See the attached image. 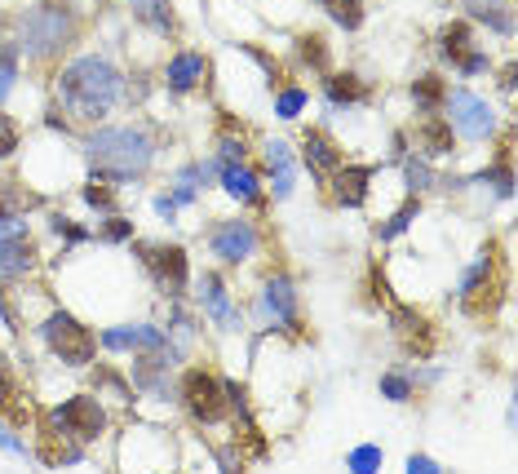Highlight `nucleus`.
<instances>
[{"instance_id":"f257e3e1","label":"nucleus","mask_w":518,"mask_h":474,"mask_svg":"<svg viewBox=\"0 0 518 474\" xmlns=\"http://www.w3.org/2000/svg\"><path fill=\"white\" fill-rule=\"evenodd\" d=\"M58 98L76 120H98L116 107L120 98V71L107 58H76L62 67L58 76Z\"/></svg>"},{"instance_id":"f03ea898","label":"nucleus","mask_w":518,"mask_h":474,"mask_svg":"<svg viewBox=\"0 0 518 474\" xmlns=\"http://www.w3.org/2000/svg\"><path fill=\"white\" fill-rule=\"evenodd\" d=\"M85 156L98 173L124 182V178H142V173L151 169L155 147L142 129H102L85 142Z\"/></svg>"},{"instance_id":"7ed1b4c3","label":"nucleus","mask_w":518,"mask_h":474,"mask_svg":"<svg viewBox=\"0 0 518 474\" xmlns=\"http://www.w3.org/2000/svg\"><path fill=\"white\" fill-rule=\"evenodd\" d=\"M40 337H45V346L54 350L62 364H71V368L89 364L93 350H98V342H93V333H89L85 324H80L76 315H67V311L49 315V319H45V328H40Z\"/></svg>"},{"instance_id":"20e7f679","label":"nucleus","mask_w":518,"mask_h":474,"mask_svg":"<svg viewBox=\"0 0 518 474\" xmlns=\"http://www.w3.org/2000/svg\"><path fill=\"white\" fill-rule=\"evenodd\" d=\"M67 36H71V14L62 5H40L23 18V49L36 58L58 54L67 45Z\"/></svg>"},{"instance_id":"39448f33","label":"nucleus","mask_w":518,"mask_h":474,"mask_svg":"<svg viewBox=\"0 0 518 474\" xmlns=\"http://www.w3.org/2000/svg\"><path fill=\"white\" fill-rule=\"evenodd\" d=\"M182 399H186V408H191V417L204 421V426L226 417V386L213 373H204V368H191V373L182 377Z\"/></svg>"},{"instance_id":"423d86ee","label":"nucleus","mask_w":518,"mask_h":474,"mask_svg":"<svg viewBox=\"0 0 518 474\" xmlns=\"http://www.w3.org/2000/svg\"><path fill=\"white\" fill-rule=\"evenodd\" d=\"M142 262L151 266V275H155V284H160V293L182 297L186 280H191L186 249H178V244H142Z\"/></svg>"},{"instance_id":"0eeeda50","label":"nucleus","mask_w":518,"mask_h":474,"mask_svg":"<svg viewBox=\"0 0 518 474\" xmlns=\"http://www.w3.org/2000/svg\"><path fill=\"white\" fill-rule=\"evenodd\" d=\"M448 125L457 129L461 138L483 142V138H492L496 116H492V107H488V102H483L479 94H470V89H457V94H452V120H448Z\"/></svg>"},{"instance_id":"6e6552de","label":"nucleus","mask_w":518,"mask_h":474,"mask_svg":"<svg viewBox=\"0 0 518 474\" xmlns=\"http://www.w3.org/2000/svg\"><path fill=\"white\" fill-rule=\"evenodd\" d=\"M54 421L76 439H98L102 430H107V412H102V404L98 399H89V395L67 399V404L54 412Z\"/></svg>"},{"instance_id":"1a4fd4ad","label":"nucleus","mask_w":518,"mask_h":474,"mask_svg":"<svg viewBox=\"0 0 518 474\" xmlns=\"http://www.w3.org/2000/svg\"><path fill=\"white\" fill-rule=\"evenodd\" d=\"M257 249V231H253V222H244V218H231V222H222L213 231V253L222 257L226 266H240L248 262Z\"/></svg>"},{"instance_id":"9d476101","label":"nucleus","mask_w":518,"mask_h":474,"mask_svg":"<svg viewBox=\"0 0 518 474\" xmlns=\"http://www.w3.org/2000/svg\"><path fill=\"white\" fill-rule=\"evenodd\" d=\"M262 319L275 328H293L297 324V293L293 284L284 280V275H275V280H266L262 288Z\"/></svg>"},{"instance_id":"9b49d317","label":"nucleus","mask_w":518,"mask_h":474,"mask_svg":"<svg viewBox=\"0 0 518 474\" xmlns=\"http://www.w3.org/2000/svg\"><path fill=\"white\" fill-rule=\"evenodd\" d=\"M368 182H372L368 164H346V169L333 173V200L346 204V209H359L368 200Z\"/></svg>"},{"instance_id":"f8f14e48","label":"nucleus","mask_w":518,"mask_h":474,"mask_svg":"<svg viewBox=\"0 0 518 474\" xmlns=\"http://www.w3.org/2000/svg\"><path fill=\"white\" fill-rule=\"evenodd\" d=\"M102 346L107 350H160L164 333L151 324H124V328H107V333H102Z\"/></svg>"},{"instance_id":"ddd939ff","label":"nucleus","mask_w":518,"mask_h":474,"mask_svg":"<svg viewBox=\"0 0 518 474\" xmlns=\"http://www.w3.org/2000/svg\"><path fill=\"white\" fill-rule=\"evenodd\" d=\"M302 156H306V169L310 173H337L341 169V147L328 138L324 129H310L302 138Z\"/></svg>"},{"instance_id":"4468645a","label":"nucleus","mask_w":518,"mask_h":474,"mask_svg":"<svg viewBox=\"0 0 518 474\" xmlns=\"http://www.w3.org/2000/svg\"><path fill=\"white\" fill-rule=\"evenodd\" d=\"M395 328H399V342H403L408 355H430V346H434L430 319H421V315H412L408 306H399V311H395Z\"/></svg>"},{"instance_id":"2eb2a0df","label":"nucleus","mask_w":518,"mask_h":474,"mask_svg":"<svg viewBox=\"0 0 518 474\" xmlns=\"http://www.w3.org/2000/svg\"><path fill=\"white\" fill-rule=\"evenodd\" d=\"M266 169H271V182H275V195L284 200L297 182V164H293V151L288 142H266Z\"/></svg>"},{"instance_id":"dca6fc26","label":"nucleus","mask_w":518,"mask_h":474,"mask_svg":"<svg viewBox=\"0 0 518 474\" xmlns=\"http://www.w3.org/2000/svg\"><path fill=\"white\" fill-rule=\"evenodd\" d=\"M31 266H36V244L27 235H14L9 244H0V271H5V280H18Z\"/></svg>"},{"instance_id":"f3484780","label":"nucleus","mask_w":518,"mask_h":474,"mask_svg":"<svg viewBox=\"0 0 518 474\" xmlns=\"http://www.w3.org/2000/svg\"><path fill=\"white\" fill-rule=\"evenodd\" d=\"M204 76H209V63H204L200 54H178L169 63V89L173 94H191Z\"/></svg>"},{"instance_id":"a211bd4d","label":"nucleus","mask_w":518,"mask_h":474,"mask_svg":"<svg viewBox=\"0 0 518 474\" xmlns=\"http://www.w3.org/2000/svg\"><path fill=\"white\" fill-rule=\"evenodd\" d=\"M200 302H204V311H209L222 328H235V311H231V297H226V284L217 280L213 271L200 280Z\"/></svg>"},{"instance_id":"6ab92c4d","label":"nucleus","mask_w":518,"mask_h":474,"mask_svg":"<svg viewBox=\"0 0 518 474\" xmlns=\"http://www.w3.org/2000/svg\"><path fill=\"white\" fill-rule=\"evenodd\" d=\"M222 187L231 200H244V204H253L257 195H262V187H257V173L253 169H244L240 160L235 164H222Z\"/></svg>"},{"instance_id":"aec40b11","label":"nucleus","mask_w":518,"mask_h":474,"mask_svg":"<svg viewBox=\"0 0 518 474\" xmlns=\"http://www.w3.org/2000/svg\"><path fill=\"white\" fill-rule=\"evenodd\" d=\"M417 142H421L426 156H448L452 151V125L443 116H426L421 120V129H417Z\"/></svg>"},{"instance_id":"412c9836","label":"nucleus","mask_w":518,"mask_h":474,"mask_svg":"<svg viewBox=\"0 0 518 474\" xmlns=\"http://www.w3.org/2000/svg\"><path fill=\"white\" fill-rule=\"evenodd\" d=\"M474 49V32H470V23H452V27H443V36H439V54L443 58H452V63H461L465 54Z\"/></svg>"},{"instance_id":"4be33fe9","label":"nucleus","mask_w":518,"mask_h":474,"mask_svg":"<svg viewBox=\"0 0 518 474\" xmlns=\"http://www.w3.org/2000/svg\"><path fill=\"white\" fill-rule=\"evenodd\" d=\"M492 266H496V249L488 244V249H483L479 257H474V266H470V271L461 275V297H470L474 288H483V284H488V280H492Z\"/></svg>"},{"instance_id":"5701e85b","label":"nucleus","mask_w":518,"mask_h":474,"mask_svg":"<svg viewBox=\"0 0 518 474\" xmlns=\"http://www.w3.org/2000/svg\"><path fill=\"white\" fill-rule=\"evenodd\" d=\"M324 89H328V98H333L337 107H350V102L364 98V85H359V76H350V71H341V76H328Z\"/></svg>"},{"instance_id":"b1692460","label":"nucleus","mask_w":518,"mask_h":474,"mask_svg":"<svg viewBox=\"0 0 518 474\" xmlns=\"http://www.w3.org/2000/svg\"><path fill=\"white\" fill-rule=\"evenodd\" d=\"M319 5L333 14V23H341L346 32H355L364 23V0H319Z\"/></svg>"},{"instance_id":"393cba45","label":"nucleus","mask_w":518,"mask_h":474,"mask_svg":"<svg viewBox=\"0 0 518 474\" xmlns=\"http://www.w3.org/2000/svg\"><path fill=\"white\" fill-rule=\"evenodd\" d=\"M412 98H417L426 111H434L443 98H448V89H443V80H439V76H421L417 85H412Z\"/></svg>"},{"instance_id":"a878e982","label":"nucleus","mask_w":518,"mask_h":474,"mask_svg":"<svg viewBox=\"0 0 518 474\" xmlns=\"http://www.w3.org/2000/svg\"><path fill=\"white\" fill-rule=\"evenodd\" d=\"M412 218H417V200H408V204H403V209L395 213V218L381 222V226H377V235H381V240H395V235L408 231V222H412Z\"/></svg>"},{"instance_id":"bb28decb","label":"nucleus","mask_w":518,"mask_h":474,"mask_svg":"<svg viewBox=\"0 0 518 474\" xmlns=\"http://www.w3.org/2000/svg\"><path fill=\"white\" fill-rule=\"evenodd\" d=\"M14 80H18V49H0V102L9 98Z\"/></svg>"},{"instance_id":"cd10ccee","label":"nucleus","mask_w":518,"mask_h":474,"mask_svg":"<svg viewBox=\"0 0 518 474\" xmlns=\"http://www.w3.org/2000/svg\"><path fill=\"white\" fill-rule=\"evenodd\" d=\"M297 45H302V58H306L310 67H319V71L328 67V45H324V36H315V32H310V36L297 40Z\"/></svg>"},{"instance_id":"c85d7f7f","label":"nucleus","mask_w":518,"mask_h":474,"mask_svg":"<svg viewBox=\"0 0 518 474\" xmlns=\"http://www.w3.org/2000/svg\"><path fill=\"white\" fill-rule=\"evenodd\" d=\"M302 107H306V89H284L279 102H275V116L297 120V116H302Z\"/></svg>"},{"instance_id":"c756f323","label":"nucleus","mask_w":518,"mask_h":474,"mask_svg":"<svg viewBox=\"0 0 518 474\" xmlns=\"http://www.w3.org/2000/svg\"><path fill=\"white\" fill-rule=\"evenodd\" d=\"M346 466L355 470V474H372V470L381 466V448H372V443H364V448H355V452H350V461H346Z\"/></svg>"},{"instance_id":"7c9ffc66","label":"nucleus","mask_w":518,"mask_h":474,"mask_svg":"<svg viewBox=\"0 0 518 474\" xmlns=\"http://www.w3.org/2000/svg\"><path fill=\"white\" fill-rule=\"evenodd\" d=\"M381 395L395 399V404H403V399H412V381L399 377V373H386V377H381Z\"/></svg>"},{"instance_id":"2f4dec72","label":"nucleus","mask_w":518,"mask_h":474,"mask_svg":"<svg viewBox=\"0 0 518 474\" xmlns=\"http://www.w3.org/2000/svg\"><path fill=\"white\" fill-rule=\"evenodd\" d=\"M14 399H18V386H14V377H9L5 368H0V412H14V417H23V408H18Z\"/></svg>"},{"instance_id":"473e14b6","label":"nucleus","mask_w":518,"mask_h":474,"mask_svg":"<svg viewBox=\"0 0 518 474\" xmlns=\"http://www.w3.org/2000/svg\"><path fill=\"white\" fill-rule=\"evenodd\" d=\"M14 151H18V125L9 116H0V160L14 156Z\"/></svg>"},{"instance_id":"72a5a7b5","label":"nucleus","mask_w":518,"mask_h":474,"mask_svg":"<svg viewBox=\"0 0 518 474\" xmlns=\"http://www.w3.org/2000/svg\"><path fill=\"white\" fill-rule=\"evenodd\" d=\"M85 200L93 204V209H107V213L116 209V195H111L107 187H98V182H93V187H85Z\"/></svg>"},{"instance_id":"f704fd0d","label":"nucleus","mask_w":518,"mask_h":474,"mask_svg":"<svg viewBox=\"0 0 518 474\" xmlns=\"http://www.w3.org/2000/svg\"><path fill=\"white\" fill-rule=\"evenodd\" d=\"M14 235H27V226L18 218H9V213H0V244H9Z\"/></svg>"},{"instance_id":"c9c22d12","label":"nucleus","mask_w":518,"mask_h":474,"mask_svg":"<svg viewBox=\"0 0 518 474\" xmlns=\"http://www.w3.org/2000/svg\"><path fill=\"white\" fill-rule=\"evenodd\" d=\"M129 235H133L129 222H124V218H111V226L102 231V240H129Z\"/></svg>"},{"instance_id":"e433bc0d","label":"nucleus","mask_w":518,"mask_h":474,"mask_svg":"<svg viewBox=\"0 0 518 474\" xmlns=\"http://www.w3.org/2000/svg\"><path fill=\"white\" fill-rule=\"evenodd\" d=\"M235 160H244V142L222 138V164H235Z\"/></svg>"},{"instance_id":"4c0bfd02","label":"nucleus","mask_w":518,"mask_h":474,"mask_svg":"<svg viewBox=\"0 0 518 474\" xmlns=\"http://www.w3.org/2000/svg\"><path fill=\"white\" fill-rule=\"evenodd\" d=\"M408 470H412V474H434V470H439V461H430V457H408Z\"/></svg>"},{"instance_id":"58836bf2","label":"nucleus","mask_w":518,"mask_h":474,"mask_svg":"<svg viewBox=\"0 0 518 474\" xmlns=\"http://www.w3.org/2000/svg\"><path fill=\"white\" fill-rule=\"evenodd\" d=\"M408 182H412V187H426V182H430V169H421V164H408Z\"/></svg>"},{"instance_id":"ea45409f","label":"nucleus","mask_w":518,"mask_h":474,"mask_svg":"<svg viewBox=\"0 0 518 474\" xmlns=\"http://www.w3.org/2000/svg\"><path fill=\"white\" fill-rule=\"evenodd\" d=\"M155 213H160V218H169V222H173V213H178V204H173L169 195H160V200H155Z\"/></svg>"}]
</instances>
